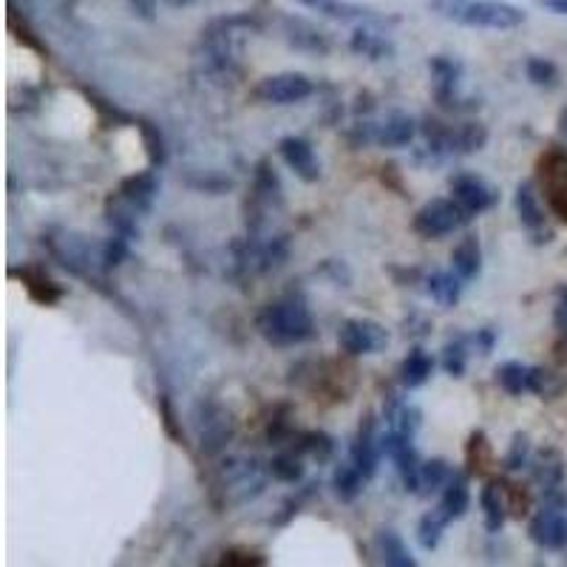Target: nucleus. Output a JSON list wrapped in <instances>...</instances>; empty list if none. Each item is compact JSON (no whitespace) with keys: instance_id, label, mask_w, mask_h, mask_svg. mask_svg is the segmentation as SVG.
Returning a JSON list of instances; mask_svg holds the SVG:
<instances>
[{"instance_id":"nucleus-1","label":"nucleus","mask_w":567,"mask_h":567,"mask_svg":"<svg viewBox=\"0 0 567 567\" xmlns=\"http://www.w3.org/2000/svg\"><path fill=\"white\" fill-rule=\"evenodd\" d=\"M256 330L267 344L287 349V346L307 344L309 337H316V318L304 293H287L279 301L267 304L256 316Z\"/></svg>"},{"instance_id":"nucleus-2","label":"nucleus","mask_w":567,"mask_h":567,"mask_svg":"<svg viewBox=\"0 0 567 567\" xmlns=\"http://www.w3.org/2000/svg\"><path fill=\"white\" fill-rule=\"evenodd\" d=\"M429 9L443 21L460 23L468 29L510 32L525 23V9L508 0H429Z\"/></svg>"},{"instance_id":"nucleus-3","label":"nucleus","mask_w":567,"mask_h":567,"mask_svg":"<svg viewBox=\"0 0 567 567\" xmlns=\"http://www.w3.org/2000/svg\"><path fill=\"white\" fill-rule=\"evenodd\" d=\"M471 219H474V215L468 213L454 196L452 199H431L415 213V219H411V231H415L420 238L437 242V238L452 236V233H457L460 227H466Z\"/></svg>"},{"instance_id":"nucleus-4","label":"nucleus","mask_w":567,"mask_h":567,"mask_svg":"<svg viewBox=\"0 0 567 567\" xmlns=\"http://www.w3.org/2000/svg\"><path fill=\"white\" fill-rule=\"evenodd\" d=\"M316 94V83L301 72H281L261 77L259 86L252 88V100L264 106H295Z\"/></svg>"},{"instance_id":"nucleus-5","label":"nucleus","mask_w":567,"mask_h":567,"mask_svg":"<svg viewBox=\"0 0 567 567\" xmlns=\"http://www.w3.org/2000/svg\"><path fill=\"white\" fill-rule=\"evenodd\" d=\"M431 72V88H434V100L437 106L448 108V111H466V106H460L463 100V63L457 58H448V54H434L429 60Z\"/></svg>"},{"instance_id":"nucleus-6","label":"nucleus","mask_w":567,"mask_h":567,"mask_svg":"<svg viewBox=\"0 0 567 567\" xmlns=\"http://www.w3.org/2000/svg\"><path fill=\"white\" fill-rule=\"evenodd\" d=\"M337 346L346 355H378L389 346V332L372 318H349L337 330Z\"/></svg>"},{"instance_id":"nucleus-7","label":"nucleus","mask_w":567,"mask_h":567,"mask_svg":"<svg viewBox=\"0 0 567 567\" xmlns=\"http://www.w3.org/2000/svg\"><path fill=\"white\" fill-rule=\"evenodd\" d=\"M539 182L545 190L547 208L567 222V148H551L539 159Z\"/></svg>"},{"instance_id":"nucleus-8","label":"nucleus","mask_w":567,"mask_h":567,"mask_svg":"<svg viewBox=\"0 0 567 567\" xmlns=\"http://www.w3.org/2000/svg\"><path fill=\"white\" fill-rule=\"evenodd\" d=\"M381 445L383 454L395 463L397 474H400L403 480V489L417 494V491H420V466H423V463H420V457H417L415 452V437L389 429L386 434H381Z\"/></svg>"},{"instance_id":"nucleus-9","label":"nucleus","mask_w":567,"mask_h":567,"mask_svg":"<svg viewBox=\"0 0 567 567\" xmlns=\"http://www.w3.org/2000/svg\"><path fill=\"white\" fill-rule=\"evenodd\" d=\"M531 539L545 551H562L567 545V517H565V496H551L537 517L531 519Z\"/></svg>"},{"instance_id":"nucleus-10","label":"nucleus","mask_w":567,"mask_h":567,"mask_svg":"<svg viewBox=\"0 0 567 567\" xmlns=\"http://www.w3.org/2000/svg\"><path fill=\"white\" fill-rule=\"evenodd\" d=\"M196 426H199L201 448L208 454L222 452L224 445L233 440V431H236L231 411H224L222 406H215V403L196 406Z\"/></svg>"},{"instance_id":"nucleus-11","label":"nucleus","mask_w":567,"mask_h":567,"mask_svg":"<svg viewBox=\"0 0 567 567\" xmlns=\"http://www.w3.org/2000/svg\"><path fill=\"white\" fill-rule=\"evenodd\" d=\"M301 7L312 9L318 15L332 17V21L341 23H367V26H389L395 23L397 17H386L381 12H374L369 7H360V3H349V0H298Z\"/></svg>"},{"instance_id":"nucleus-12","label":"nucleus","mask_w":567,"mask_h":567,"mask_svg":"<svg viewBox=\"0 0 567 567\" xmlns=\"http://www.w3.org/2000/svg\"><path fill=\"white\" fill-rule=\"evenodd\" d=\"M452 196L471 215L485 213V210H491L500 201V194L477 173H457V176H452Z\"/></svg>"},{"instance_id":"nucleus-13","label":"nucleus","mask_w":567,"mask_h":567,"mask_svg":"<svg viewBox=\"0 0 567 567\" xmlns=\"http://www.w3.org/2000/svg\"><path fill=\"white\" fill-rule=\"evenodd\" d=\"M383 445L381 434H378V426H374V417L367 415L363 423H360L358 434L353 440V448H349V460L360 468V474L372 480L378 474V466H381Z\"/></svg>"},{"instance_id":"nucleus-14","label":"nucleus","mask_w":567,"mask_h":567,"mask_svg":"<svg viewBox=\"0 0 567 567\" xmlns=\"http://www.w3.org/2000/svg\"><path fill=\"white\" fill-rule=\"evenodd\" d=\"M281 32L287 37V44L298 51H309V54H326L332 49L330 32L318 29L316 23L304 21V17L287 15L281 21Z\"/></svg>"},{"instance_id":"nucleus-15","label":"nucleus","mask_w":567,"mask_h":567,"mask_svg":"<svg viewBox=\"0 0 567 567\" xmlns=\"http://www.w3.org/2000/svg\"><path fill=\"white\" fill-rule=\"evenodd\" d=\"M279 153L289 165V171H293L301 182L321 180V165H318L316 148H312L304 137H284L279 143Z\"/></svg>"},{"instance_id":"nucleus-16","label":"nucleus","mask_w":567,"mask_h":567,"mask_svg":"<svg viewBox=\"0 0 567 567\" xmlns=\"http://www.w3.org/2000/svg\"><path fill=\"white\" fill-rule=\"evenodd\" d=\"M157 194H159V182L151 171L134 173V176L123 180V185H120V199H123L137 215L151 213Z\"/></svg>"},{"instance_id":"nucleus-17","label":"nucleus","mask_w":567,"mask_h":567,"mask_svg":"<svg viewBox=\"0 0 567 567\" xmlns=\"http://www.w3.org/2000/svg\"><path fill=\"white\" fill-rule=\"evenodd\" d=\"M471 508V489H468V477L454 471L452 480L445 482V489L440 491V505L437 510L443 514L448 522H457L463 519Z\"/></svg>"},{"instance_id":"nucleus-18","label":"nucleus","mask_w":567,"mask_h":567,"mask_svg":"<svg viewBox=\"0 0 567 567\" xmlns=\"http://www.w3.org/2000/svg\"><path fill=\"white\" fill-rule=\"evenodd\" d=\"M349 49L360 58H369V60H392L395 58V46L392 40L383 37V32H378V26H358L353 32V40H349Z\"/></svg>"},{"instance_id":"nucleus-19","label":"nucleus","mask_w":567,"mask_h":567,"mask_svg":"<svg viewBox=\"0 0 567 567\" xmlns=\"http://www.w3.org/2000/svg\"><path fill=\"white\" fill-rule=\"evenodd\" d=\"M514 205H517L519 222H522L525 231L533 233V236H539V233L551 236V231H545V208L539 205V196L533 194L531 182H522V185L517 187Z\"/></svg>"},{"instance_id":"nucleus-20","label":"nucleus","mask_w":567,"mask_h":567,"mask_svg":"<svg viewBox=\"0 0 567 567\" xmlns=\"http://www.w3.org/2000/svg\"><path fill=\"white\" fill-rule=\"evenodd\" d=\"M452 270L460 275L463 281H474L482 273V247L480 238L474 233L460 238V245L452 252Z\"/></svg>"},{"instance_id":"nucleus-21","label":"nucleus","mask_w":567,"mask_h":567,"mask_svg":"<svg viewBox=\"0 0 567 567\" xmlns=\"http://www.w3.org/2000/svg\"><path fill=\"white\" fill-rule=\"evenodd\" d=\"M374 547H378V556L383 559V565L389 567H415L417 559L411 556L409 545L403 542V537L392 528H381L374 533Z\"/></svg>"},{"instance_id":"nucleus-22","label":"nucleus","mask_w":567,"mask_h":567,"mask_svg":"<svg viewBox=\"0 0 567 567\" xmlns=\"http://www.w3.org/2000/svg\"><path fill=\"white\" fill-rule=\"evenodd\" d=\"M505 485L500 482H489L480 494V505H482V514H485V531L489 533H500L503 531L505 519H508V500H505Z\"/></svg>"},{"instance_id":"nucleus-23","label":"nucleus","mask_w":567,"mask_h":567,"mask_svg":"<svg viewBox=\"0 0 567 567\" xmlns=\"http://www.w3.org/2000/svg\"><path fill=\"white\" fill-rule=\"evenodd\" d=\"M431 374H434V358L426 353L423 346H415V349H409V355H406L400 363V386L420 389L429 383Z\"/></svg>"},{"instance_id":"nucleus-24","label":"nucleus","mask_w":567,"mask_h":567,"mask_svg":"<svg viewBox=\"0 0 567 567\" xmlns=\"http://www.w3.org/2000/svg\"><path fill=\"white\" fill-rule=\"evenodd\" d=\"M533 480L542 485L547 496L559 494L562 480H565V466H562V457L556 452H539L537 460L531 463Z\"/></svg>"},{"instance_id":"nucleus-25","label":"nucleus","mask_w":567,"mask_h":567,"mask_svg":"<svg viewBox=\"0 0 567 567\" xmlns=\"http://www.w3.org/2000/svg\"><path fill=\"white\" fill-rule=\"evenodd\" d=\"M463 284H466V281L454 273V270H437V273H431L429 279H426L429 295L437 304H443V307H454V304L460 301Z\"/></svg>"},{"instance_id":"nucleus-26","label":"nucleus","mask_w":567,"mask_h":567,"mask_svg":"<svg viewBox=\"0 0 567 567\" xmlns=\"http://www.w3.org/2000/svg\"><path fill=\"white\" fill-rule=\"evenodd\" d=\"M496 383L508 392V395L519 397L533 389V367L519 363V360H505L503 367H496Z\"/></svg>"},{"instance_id":"nucleus-27","label":"nucleus","mask_w":567,"mask_h":567,"mask_svg":"<svg viewBox=\"0 0 567 567\" xmlns=\"http://www.w3.org/2000/svg\"><path fill=\"white\" fill-rule=\"evenodd\" d=\"M386 423L389 429L400 431V434H409L415 437L420 426H423V411L417 409L415 403H406V400H397L392 397L389 400V409H386Z\"/></svg>"},{"instance_id":"nucleus-28","label":"nucleus","mask_w":567,"mask_h":567,"mask_svg":"<svg viewBox=\"0 0 567 567\" xmlns=\"http://www.w3.org/2000/svg\"><path fill=\"white\" fill-rule=\"evenodd\" d=\"M363 482H367V477L360 474V468L353 460L341 463L335 468V474H332V489H335V496L341 503H355L363 494Z\"/></svg>"},{"instance_id":"nucleus-29","label":"nucleus","mask_w":567,"mask_h":567,"mask_svg":"<svg viewBox=\"0 0 567 567\" xmlns=\"http://www.w3.org/2000/svg\"><path fill=\"white\" fill-rule=\"evenodd\" d=\"M474 349V335H454L443 346V369L452 378H463L468 369V355Z\"/></svg>"},{"instance_id":"nucleus-30","label":"nucleus","mask_w":567,"mask_h":567,"mask_svg":"<svg viewBox=\"0 0 567 567\" xmlns=\"http://www.w3.org/2000/svg\"><path fill=\"white\" fill-rule=\"evenodd\" d=\"M21 279L26 284V289L32 293V298H37L40 304H58L63 298V287H58L44 270L29 267V270H21Z\"/></svg>"},{"instance_id":"nucleus-31","label":"nucleus","mask_w":567,"mask_h":567,"mask_svg":"<svg viewBox=\"0 0 567 567\" xmlns=\"http://www.w3.org/2000/svg\"><path fill=\"white\" fill-rule=\"evenodd\" d=\"M454 468L448 466L445 460H429L420 466V491L417 494L431 496L437 494V491L445 489V482L452 480Z\"/></svg>"},{"instance_id":"nucleus-32","label":"nucleus","mask_w":567,"mask_h":567,"mask_svg":"<svg viewBox=\"0 0 567 567\" xmlns=\"http://www.w3.org/2000/svg\"><path fill=\"white\" fill-rule=\"evenodd\" d=\"M525 77L539 88H556L559 86V65L547 58L531 54V58L525 60Z\"/></svg>"},{"instance_id":"nucleus-33","label":"nucleus","mask_w":567,"mask_h":567,"mask_svg":"<svg viewBox=\"0 0 567 567\" xmlns=\"http://www.w3.org/2000/svg\"><path fill=\"white\" fill-rule=\"evenodd\" d=\"M304 454L298 448H287L270 463V474L281 482H298L304 477Z\"/></svg>"},{"instance_id":"nucleus-34","label":"nucleus","mask_w":567,"mask_h":567,"mask_svg":"<svg viewBox=\"0 0 567 567\" xmlns=\"http://www.w3.org/2000/svg\"><path fill=\"white\" fill-rule=\"evenodd\" d=\"M445 525H452V522H448V519H445L437 508L429 510V514L420 519V525H417V539H420V545H423L426 551H434V547L440 545Z\"/></svg>"},{"instance_id":"nucleus-35","label":"nucleus","mask_w":567,"mask_h":567,"mask_svg":"<svg viewBox=\"0 0 567 567\" xmlns=\"http://www.w3.org/2000/svg\"><path fill=\"white\" fill-rule=\"evenodd\" d=\"M256 194L264 201H281V185L275 176V168H270L267 159H261L256 165Z\"/></svg>"},{"instance_id":"nucleus-36","label":"nucleus","mask_w":567,"mask_h":567,"mask_svg":"<svg viewBox=\"0 0 567 567\" xmlns=\"http://www.w3.org/2000/svg\"><path fill=\"white\" fill-rule=\"evenodd\" d=\"M531 466V443L525 434H514V443H510V452L505 457V468L508 471H519V468Z\"/></svg>"},{"instance_id":"nucleus-37","label":"nucleus","mask_w":567,"mask_h":567,"mask_svg":"<svg viewBox=\"0 0 567 567\" xmlns=\"http://www.w3.org/2000/svg\"><path fill=\"white\" fill-rule=\"evenodd\" d=\"M553 323L556 330L567 335V284H562L559 293H556V309H553Z\"/></svg>"},{"instance_id":"nucleus-38","label":"nucleus","mask_w":567,"mask_h":567,"mask_svg":"<svg viewBox=\"0 0 567 567\" xmlns=\"http://www.w3.org/2000/svg\"><path fill=\"white\" fill-rule=\"evenodd\" d=\"M128 7L131 12L137 17H143V21H157V7H159V0H128Z\"/></svg>"},{"instance_id":"nucleus-39","label":"nucleus","mask_w":567,"mask_h":567,"mask_svg":"<svg viewBox=\"0 0 567 567\" xmlns=\"http://www.w3.org/2000/svg\"><path fill=\"white\" fill-rule=\"evenodd\" d=\"M494 341H496V332L489 330V326L474 332V346L480 349V355H491V349H494Z\"/></svg>"},{"instance_id":"nucleus-40","label":"nucleus","mask_w":567,"mask_h":567,"mask_svg":"<svg viewBox=\"0 0 567 567\" xmlns=\"http://www.w3.org/2000/svg\"><path fill=\"white\" fill-rule=\"evenodd\" d=\"M537 3L542 9H547V12H553V15L567 17V0H537Z\"/></svg>"},{"instance_id":"nucleus-41","label":"nucleus","mask_w":567,"mask_h":567,"mask_svg":"<svg viewBox=\"0 0 567 567\" xmlns=\"http://www.w3.org/2000/svg\"><path fill=\"white\" fill-rule=\"evenodd\" d=\"M559 134L567 139V108L562 111V116H559Z\"/></svg>"},{"instance_id":"nucleus-42","label":"nucleus","mask_w":567,"mask_h":567,"mask_svg":"<svg viewBox=\"0 0 567 567\" xmlns=\"http://www.w3.org/2000/svg\"><path fill=\"white\" fill-rule=\"evenodd\" d=\"M168 3H171V7H190L194 0H168Z\"/></svg>"}]
</instances>
